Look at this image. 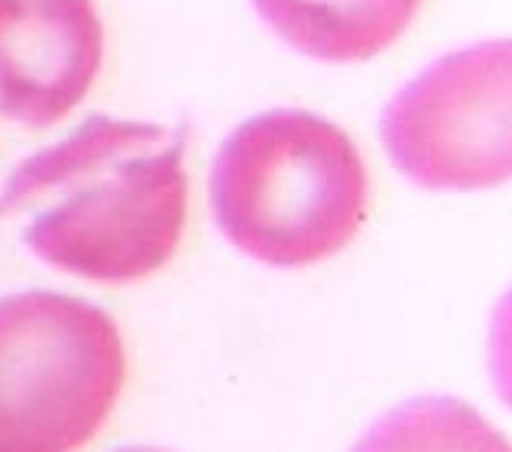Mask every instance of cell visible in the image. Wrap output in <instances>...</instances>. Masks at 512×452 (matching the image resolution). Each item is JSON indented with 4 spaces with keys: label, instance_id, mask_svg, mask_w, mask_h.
Segmentation results:
<instances>
[{
    "label": "cell",
    "instance_id": "3957f363",
    "mask_svg": "<svg viewBox=\"0 0 512 452\" xmlns=\"http://www.w3.org/2000/svg\"><path fill=\"white\" fill-rule=\"evenodd\" d=\"M126 384V346L99 305L55 292L0 303V452H77Z\"/></svg>",
    "mask_w": 512,
    "mask_h": 452
},
{
    "label": "cell",
    "instance_id": "5b68a950",
    "mask_svg": "<svg viewBox=\"0 0 512 452\" xmlns=\"http://www.w3.org/2000/svg\"><path fill=\"white\" fill-rule=\"evenodd\" d=\"M104 58L93 0H0V109L52 126L88 96Z\"/></svg>",
    "mask_w": 512,
    "mask_h": 452
},
{
    "label": "cell",
    "instance_id": "52a82bcc",
    "mask_svg": "<svg viewBox=\"0 0 512 452\" xmlns=\"http://www.w3.org/2000/svg\"><path fill=\"white\" fill-rule=\"evenodd\" d=\"M355 452H510V444L469 403L431 395L384 414Z\"/></svg>",
    "mask_w": 512,
    "mask_h": 452
},
{
    "label": "cell",
    "instance_id": "7a4b0ae2",
    "mask_svg": "<svg viewBox=\"0 0 512 452\" xmlns=\"http://www.w3.org/2000/svg\"><path fill=\"white\" fill-rule=\"evenodd\" d=\"M210 205L243 254L276 267L314 265L360 232L368 172L335 123L306 109H273L221 145Z\"/></svg>",
    "mask_w": 512,
    "mask_h": 452
},
{
    "label": "cell",
    "instance_id": "ba28073f",
    "mask_svg": "<svg viewBox=\"0 0 512 452\" xmlns=\"http://www.w3.org/2000/svg\"><path fill=\"white\" fill-rule=\"evenodd\" d=\"M118 452H164V450H156V447H131V450H118Z\"/></svg>",
    "mask_w": 512,
    "mask_h": 452
},
{
    "label": "cell",
    "instance_id": "6da1fadb",
    "mask_svg": "<svg viewBox=\"0 0 512 452\" xmlns=\"http://www.w3.org/2000/svg\"><path fill=\"white\" fill-rule=\"evenodd\" d=\"M186 134L93 115L11 177L6 205L33 210L25 240L71 276L128 284L175 256L188 213Z\"/></svg>",
    "mask_w": 512,
    "mask_h": 452
},
{
    "label": "cell",
    "instance_id": "8992f818",
    "mask_svg": "<svg viewBox=\"0 0 512 452\" xmlns=\"http://www.w3.org/2000/svg\"><path fill=\"white\" fill-rule=\"evenodd\" d=\"M423 0H254L259 17L303 55L368 60L393 47Z\"/></svg>",
    "mask_w": 512,
    "mask_h": 452
},
{
    "label": "cell",
    "instance_id": "277c9868",
    "mask_svg": "<svg viewBox=\"0 0 512 452\" xmlns=\"http://www.w3.org/2000/svg\"><path fill=\"white\" fill-rule=\"evenodd\" d=\"M510 41L450 52L384 109L395 169L434 191L491 188L510 177Z\"/></svg>",
    "mask_w": 512,
    "mask_h": 452
}]
</instances>
